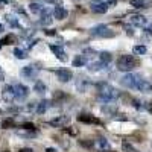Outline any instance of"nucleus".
I'll list each match as a JSON object with an SVG mask.
<instances>
[{
	"mask_svg": "<svg viewBox=\"0 0 152 152\" xmlns=\"http://www.w3.org/2000/svg\"><path fill=\"white\" fill-rule=\"evenodd\" d=\"M20 152H32V149H29V148H28V149H21Z\"/></svg>",
	"mask_w": 152,
	"mask_h": 152,
	"instance_id": "obj_38",
	"label": "nucleus"
},
{
	"mask_svg": "<svg viewBox=\"0 0 152 152\" xmlns=\"http://www.w3.org/2000/svg\"><path fill=\"white\" fill-rule=\"evenodd\" d=\"M148 52V47L143 46V44H138V46H134L132 47V53L134 55H145Z\"/></svg>",
	"mask_w": 152,
	"mask_h": 152,
	"instance_id": "obj_25",
	"label": "nucleus"
},
{
	"mask_svg": "<svg viewBox=\"0 0 152 152\" xmlns=\"http://www.w3.org/2000/svg\"><path fill=\"white\" fill-rule=\"evenodd\" d=\"M3 31H5V26H3L2 23H0V34H3Z\"/></svg>",
	"mask_w": 152,
	"mask_h": 152,
	"instance_id": "obj_36",
	"label": "nucleus"
},
{
	"mask_svg": "<svg viewBox=\"0 0 152 152\" xmlns=\"http://www.w3.org/2000/svg\"><path fill=\"white\" fill-rule=\"evenodd\" d=\"M52 14H53V17L56 18V20H64L66 17H67V14H69V12H67V9H64V8H62V6H56L55 9H53V12H52Z\"/></svg>",
	"mask_w": 152,
	"mask_h": 152,
	"instance_id": "obj_15",
	"label": "nucleus"
},
{
	"mask_svg": "<svg viewBox=\"0 0 152 152\" xmlns=\"http://www.w3.org/2000/svg\"><path fill=\"white\" fill-rule=\"evenodd\" d=\"M17 134L21 135V137H31V138H32V137L37 135V131H35V129H26V128H24V129H18Z\"/></svg>",
	"mask_w": 152,
	"mask_h": 152,
	"instance_id": "obj_24",
	"label": "nucleus"
},
{
	"mask_svg": "<svg viewBox=\"0 0 152 152\" xmlns=\"http://www.w3.org/2000/svg\"><path fill=\"white\" fill-rule=\"evenodd\" d=\"M79 122L82 123H94V125H100V120L96 119L94 116H91V114H81V116L78 117Z\"/></svg>",
	"mask_w": 152,
	"mask_h": 152,
	"instance_id": "obj_13",
	"label": "nucleus"
},
{
	"mask_svg": "<svg viewBox=\"0 0 152 152\" xmlns=\"http://www.w3.org/2000/svg\"><path fill=\"white\" fill-rule=\"evenodd\" d=\"M149 111H151V113H152V102H151V104H149Z\"/></svg>",
	"mask_w": 152,
	"mask_h": 152,
	"instance_id": "obj_40",
	"label": "nucleus"
},
{
	"mask_svg": "<svg viewBox=\"0 0 152 152\" xmlns=\"http://www.w3.org/2000/svg\"><path fill=\"white\" fill-rule=\"evenodd\" d=\"M56 78H58V81H61V82H69L70 79H73V73H72L70 70L61 69V70H56Z\"/></svg>",
	"mask_w": 152,
	"mask_h": 152,
	"instance_id": "obj_10",
	"label": "nucleus"
},
{
	"mask_svg": "<svg viewBox=\"0 0 152 152\" xmlns=\"http://www.w3.org/2000/svg\"><path fill=\"white\" fill-rule=\"evenodd\" d=\"M49 107H50V102H49V100H41V102L37 105L35 113H37V114H44V113L47 111Z\"/></svg>",
	"mask_w": 152,
	"mask_h": 152,
	"instance_id": "obj_18",
	"label": "nucleus"
},
{
	"mask_svg": "<svg viewBox=\"0 0 152 152\" xmlns=\"http://www.w3.org/2000/svg\"><path fill=\"white\" fill-rule=\"evenodd\" d=\"M52 17H53V14L50 12V9H49L47 6H44V9L40 12V23H41V24H46V26H47V24L52 23V20H53Z\"/></svg>",
	"mask_w": 152,
	"mask_h": 152,
	"instance_id": "obj_8",
	"label": "nucleus"
},
{
	"mask_svg": "<svg viewBox=\"0 0 152 152\" xmlns=\"http://www.w3.org/2000/svg\"><path fill=\"white\" fill-rule=\"evenodd\" d=\"M50 50L55 53V56L59 59V61H67V55H66V52H64V49H62L61 46H55V44H52L50 46Z\"/></svg>",
	"mask_w": 152,
	"mask_h": 152,
	"instance_id": "obj_12",
	"label": "nucleus"
},
{
	"mask_svg": "<svg viewBox=\"0 0 152 152\" xmlns=\"http://www.w3.org/2000/svg\"><path fill=\"white\" fill-rule=\"evenodd\" d=\"M96 146L100 151H110L111 149V146H110V143H108V140H107L105 137H99L97 140H96Z\"/></svg>",
	"mask_w": 152,
	"mask_h": 152,
	"instance_id": "obj_16",
	"label": "nucleus"
},
{
	"mask_svg": "<svg viewBox=\"0 0 152 152\" xmlns=\"http://www.w3.org/2000/svg\"><path fill=\"white\" fill-rule=\"evenodd\" d=\"M29 9L34 12V14H40V12L44 9V5H43V3H37V2H32V3L29 5Z\"/></svg>",
	"mask_w": 152,
	"mask_h": 152,
	"instance_id": "obj_23",
	"label": "nucleus"
},
{
	"mask_svg": "<svg viewBox=\"0 0 152 152\" xmlns=\"http://www.w3.org/2000/svg\"><path fill=\"white\" fill-rule=\"evenodd\" d=\"M20 75H21V78L28 79V81H32V79H35V78H37V75H38V69H37V67H34V66H26V67H23V69H21Z\"/></svg>",
	"mask_w": 152,
	"mask_h": 152,
	"instance_id": "obj_6",
	"label": "nucleus"
},
{
	"mask_svg": "<svg viewBox=\"0 0 152 152\" xmlns=\"http://www.w3.org/2000/svg\"><path fill=\"white\" fill-rule=\"evenodd\" d=\"M0 49H2V41H0Z\"/></svg>",
	"mask_w": 152,
	"mask_h": 152,
	"instance_id": "obj_42",
	"label": "nucleus"
},
{
	"mask_svg": "<svg viewBox=\"0 0 152 152\" xmlns=\"http://www.w3.org/2000/svg\"><path fill=\"white\" fill-rule=\"evenodd\" d=\"M47 35H55V31H46Z\"/></svg>",
	"mask_w": 152,
	"mask_h": 152,
	"instance_id": "obj_37",
	"label": "nucleus"
},
{
	"mask_svg": "<svg viewBox=\"0 0 152 152\" xmlns=\"http://www.w3.org/2000/svg\"><path fill=\"white\" fill-rule=\"evenodd\" d=\"M69 122H70V117L69 116H58V117L50 120L49 125L50 126H55V128H62V126H66Z\"/></svg>",
	"mask_w": 152,
	"mask_h": 152,
	"instance_id": "obj_9",
	"label": "nucleus"
},
{
	"mask_svg": "<svg viewBox=\"0 0 152 152\" xmlns=\"http://www.w3.org/2000/svg\"><path fill=\"white\" fill-rule=\"evenodd\" d=\"M14 56H15V58H18V59H24L28 55H26V52H24V50H21V49L15 47V49H14Z\"/></svg>",
	"mask_w": 152,
	"mask_h": 152,
	"instance_id": "obj_27",
	"label": "nucleus"
},
{
	"mask_svg": "<svg viewBox=\"0 0 152 152\" xmlns=\"http://www.w3.org/2000/svg\"><path fill=\"white\" fill-rule=\"evenodd\" d=\"M143 81V78L140 75H134V73H128V75H125L123 78L120 79V84L126 88H138V85H140V82Z\"/></svg>",
	"mask_w": 152,
	"mask_h": 152,
	"instance_id": "obj_3",
	"label": "nucleus"
},
{
	"mask_svg": "<svg viewBox=\"0 0 152 152\" xmlns=\"http://www.w3.org/2000/svg\"><path fill=\"white\" fill-rule=\"evenodd\" d=\"M99 58L102 62H105V64H110V62L113 61V55L110 52H100L99 53Z\"/></svg>",
	"mask_w": 152,
	"mask_h": 152,
	"instance_id": "obj_26",
	"label": "nucleus"
},
{
	"mask_svg": "<svg viewBox=\"0 0 152 152\" xmlns=\"http://www.w3.org/2000/svg\"><path fill=\"white\" fill-rule=\"evenodd\" d=\"M44 2H47V3H53V5H61V3H62V0H44Z\"/></svg>",
	"mask_w": 152,
	"mask_h": 152,
	"instance_id": "obj_32",
	"label": "nucleus"
},
{
	"mask_svg": "<svg viewBox=\"0 0 152 152\" xmlns=\"http://www.w3.org/2000/svg\"><path fill=\"white\" fill-rule=\"evenodd\" d=\"M5 152H8V151H5Z\"/></svg>",
	"mask_w": 152,
	"mask_h": 152,
	"instance_id": "obj_43",
	"label": "nucleus"
},
{
	"mask_svg": "<svg viewBox=\"0 0 152 152\" xmlns=\"http://www.w3.org/2000/svg\"><path fill=\"white\" fill-rule=\"evenodd\" d=\"M108 64H105V62L102 61H97V62H91L90 66H88V70L90 72H100V70H104Z\"/></svg>",
	"mask_w": 152,
	"mask_h": 152,
	"instance_id": "obj_17",
	"label": "nucleus"
},
{
	"mask_svg": "<svg viewBox=\"0 0 152 152\" xmlns=\"http://www.w3.org/2000/svg\"><path fill=\"white\" fill-rule=\"evenodd\" d=\"M90 34L93 37H100V38H110L114 35V32L107 26V24H97V26L90 29Z\"/></svg>",
	"mask_w": 152,
	"mask_h": 152,
	"instance_id": "obj_4",
	"label": "nucleus"
},
{
	"mask_svg": "<svg viewBox=\"0 0 152 152\" xmlns=\"http://www.w3.org/2000/svg\"><path fill=\"white\" fill-rule=\"evenodd\" d=\"M23 128H26V129H35V126H34L32 123H26V125L23 126Z\"/></svg>",
	"mask_w": 152,
	"mask_h": 152,
	"instance_id": "obj_33",
	"label": "nucleus"
},
{
	"mask_svg": "<svg viewBox=\"0 0 152 152\" xmlns=\"http://www.w3.org/2000/svg\"><path fill=\"white\" fill-rule=\"evenodd\" d=\"M3 79H5V75L2 72V67H0V81H3Z\"/></svg>",
	"mask_w": 152,
	"mask_h": 152,
	"instance_id": "obj_35",
	"label": "nucleus"
},
{
	"mask_svg": "<svg viewBox=\"0 0 152 152\" xmlns=\"http://www.w3.org/2000/svg\"><path fill=\"white\" fill-rule=\"evenodd\" d=\"M108 3H105V2H93L91 5H90V9L94 12V14H105V12L108 11Z\"/></svg>",
	"mask_w": 152,
	"mask_h": 152,
	"instance_id": "obj_7",
	"label": "nucleus"
},
{
	"mask_svg": "<svg viewBox=\"0 0 152 152\" xmlns=\"http://www.w3.org/2000/svg\"><path fill=\"white\" fill-rule=\"evenodd\" d=\"M6 21L11 28H20V23H18V18L14 15V14H6Z\"/></svg>",
	"mask_w": 152,
	"mask_h": 152,
	"instance_id": "obj_19",
	"label": "nucleus"
},
{
	"mask_svg": "<svg viewBox=\"0 0 152 152\" xmlns=\"http://www.w3.org/2000/svg\"><path fill=\"white\" fill-rule=\"evenodd\" d=\"M3 99L6 100V102H14V93H12V88H11V85H8L6 88H5V90H3Z\"/></svg>",
	"mask_w": 152,
	"mask_h": 152,
	"instance_id": "obj_21",
	"label": "nucleus"
},
{
	"mask_svg": "<svg viewBox=\"0 0 152 152\" xmlns=\"http://www.w3.org/2000/svg\"><path fill=\"white\" fill-rule=\"evenodd\" d=\"M138 61L132 56V55H122L117 59V69L120 72H131L137 67Z\"/></svg>",
	"mask_w": 152,
	"mask_h": 152,
	"instance_id": "obj_2",
	"label": "nucleus"
},
{
	"mask_svg": "<svg viewBox=\"0 0 152 152\" xmlns=\"http://www.w3.org/2000/svg\"><path fill=\"white\" fill-rule=\"evenodd\" d=\"M97 90H99V93H97L99 99L104 100V102H113V100L117 99V96H119L117 90L114 87H111L110 84H100L97 87Z\"/></svg>",
	"mask_w": 152,
	"mask_h": 152,
	"instance_id": "obj_1",
	"label": "nucleus"
},
{
	"mask_svg": "<svg viewBox=\"0 0 152 152\" xmlns=\"http://www.w3.org/2000/svg\"><path fill=\"white\" fill-rule=\"evenodd\" d=\"M12 126H14V119H6L2 122V128H5V129L12 128Z\"/></svg>",
	"mask_w": 152,
	"mask_h": 152,
	"instance_id": "obj_29",
	"label": "nucleus"
},
{
	"mask_svg": "<svg viewBox=\"0 0 152 152\" xmlns=\"http://www.w3.org/2000/svg\"><path fill=\"white\" fill-rule=\"evenodd\" d=\"M87 64V56L85 55H78L73 59V67H84Z\"/></svg>",
	"mask_w": 152,
	"mask_h": 152,
	"instance_id": "obj_20",
	"label": "nucleus"
},
{
	"mask_svg": "<svg viewBox=\"0 0 152 152\" xmlns=\"http://www.w3.org/2000/svg\"><path fill=\"white\" fill-rule=\"evenodd\" d=\"M0 2H2V3H8V2H9V0H0Z\"/></svg>",
	"mask_w": 152,
	"mask_h": 152,
	"instance_id": "obj_41",
	"label": "nucleus"
},
{
	"mask_svg": "<svg viewBox=\"0 0 152 152\" xmlns=\"http://www.w3.org/2000/svg\"><path fill=\"white\" fill-rule=\"evenodd\" d=\"M151 5H152L151 0H131V6L137 9H146V8H151Z\"/></svg>",
	"mask_w": 152,
	"mask_h": 152,
	"instance_id": "obj_14",
	"label": "nucleus"
},
{
	"mask_svg": "<svg viewBox=\"0 0 152 152\" xmlns=\"http://www.w3.org/2000/svg\"><path fill=\"white\" fill-rule=\"evenodd\" d=\"M34 90H35V93H38V94H44V93L47 91V87L44 85V82L38 81V82H35V85H34Z\"/></svg>",
	"mask_w": 152,
	"mask_h": 152,
	"instance_id": "obj_22",
	"label": "nucleus"
},
{
	"mask_svg": "<svg viewBox=\"0 0 152 152\" xmlns=\"http://www.w3.org/2000/svg\"><path fill=\"white\" fill-rule=\"evenodd\" d=\"M129 21H131V24H134L137 28H145V24L148 23V18L140 15V14H135V15H131Z\"/></svg>",
	"mask_w": 152,
	"mask_h": 152,
	"instance_id": "obj_11",
	"label": "nucleus"
},
{
	"mask_svg": "<svg viewBox=\"0 0 152 152\" xmlns=\"http://www.w3.org/2000/svg\"><path fill=\"white\" fill-rule=\"evenodd\" d=\"M117 3V0H108V5H111V6H114Z\"/></svg>",
	"mask_w": 152,
	"mask_h": 152,
	"instance_id": "obj_34",
	"label": "nucleus"
},
{
	"mask_svg": "<svg viewBox=\"0 0 152 152\" xmlns=\"http://www.w3.org/2000/svg\"><path fill=\"white\" fill-rule=\"evenodd\" d=\"M15 41H17V38L14 37V34H9V35L5 37V40L2 41V44H14Z\"/></svg>",
	"mask_w": 152,
	"mask_h": 152,
	"instance_id": "obj_28",
	"label": "nucleus"
},
{
	"mask_svg": "<svg viewBox=\"0 0 152 152\" xmlns=\"http://www.w3.org/2000/svg\"><path fill=\"white\" fill-rule=\"evenodd\" d=\"M122 148H123V151H125V152H138V151H137L135 148H132V146H131L129 143H126V142H125V143L122 145Z\"/></svg>",
	"mask_w": 152,
	"mask_h": 152,
	"instance_id": "obj_30",
	"label": "nucleus"
},
{
	"mask_svg": "<svg viewBox=\"0 0 152 152\" xmlns=\"http://www.w3.org/2000/svg\"><path fill=\"white\" fill-rule=\"evenodd\" d=\"M11 88H12V93H14V97L17 100L26 99L28 94H29V88L26 85H23V84H12Z\"/></svg>",
	"mask_w": 152,
	"mask_h": 152,
	"instance_id": "obj_5",
	"label": "nucleus"
},
{
	"mask_svg": "<svg viewBox=\"0 0 152 152\" xmlns=\"http://www.w3.org/2000/svg\"><path fill=\"white\" fill-rule=\"evenodd\" d=\"M145 31H146L148 34H152V21H151V23H146V24H145Z\"/></svg>",
	"mask_w": 152,
	"mask_h": 152,
	"instance_id": "obj_31",
	"label": "nucleus"
},
{
	"mask_svg": "<svg viewBox=\"0 0 152 152\" xmlns=\"http://www.w3.org/2000/svg\"><path fill=\"white\" fill-rule=\"evenodd\" d=\"M46 152H55V149H46Z\"/></svg>",
	"mask_w": 152,
	"mask_h": 152,
	"instance_id": "obj_39",
	"label": "nucleus"
}]
</instances>
